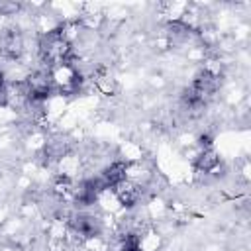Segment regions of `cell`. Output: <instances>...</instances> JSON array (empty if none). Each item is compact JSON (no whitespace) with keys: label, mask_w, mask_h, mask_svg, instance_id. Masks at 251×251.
<instances>
[{"label":"cell","mask_w":251,"mask_h":251,"mask_svg":"<svg viewBox=\"0 0 251 251\" xmlns=\"http://www.w3.org/2000/svg\"><path fill=\"white\" fill-rule=\"evenodd\" d=\"M69 229L78 239H94L102 233V220L92 214H73L69 218Z\"/></svg>","instance_id":"6da1fadb"},{"label":"cell","mask_w":251,"mask_h":251,"mask_svg":"<svg viewBox=\"0 0 251 251\" xmlns=\"http://www.w3.org/2000/svg\"><path fill=\"white\" fill-rule=\"evenodd\" d=\"M25 47H24V37L16 27H8L0 33V53L2 57L16 61L24 55Z\"/></svg>","instance_id":"7a4b0ae2"},{"label":"cell","mask_w":251,"mask_h":251,"mask_svg":"<svg viewBox=\"0 0 251 251\" xmlns=\"http://www.w3.org/2000/svg\"><path fill=\"white\" fill-rule=\"evenodd\" d=\"M112 190H114L116 200L124 208H133L139 202V198H141V186L135 184V182H131V180H127V178L124 182H120L116 188H112Z\"/></svg>","instance_id":"3957f363"},{"label":"cell","mask_w":251,"mask_h":251,"mask_svg":"<svg viewBox=\"0 0 251 251\" xmlns=\"http://www.w3.org/2000/svg\"><path fill=\"white\" fill-rule=\"evenodd\" d=\"M98 176H100V180L104 182L106 190H108V188H116L120 182H124V180L127 178V163H124V161H114V163H110Z\"/></svg>","instance_id":"277c9868"},{"label":"cell","mask_w":251,"mask_h":251,"mask_svg":"<svg viewBox=\"0 0 251 251\" xmlns=\"http://www.w3.org/2000/svg\"><path fill=\"white\" fill-rule=\"evenodd\" d=\"M218 167H220V155H218L212 147L200 149V153H198L196 159H194V169H196L198 173L210 175V173H216Z\"/></svg>","instance_id":"5b68a950"},{"label":"cell","mask_w":251,"mask_h":251,"mask_svg":"<svg viewBox=\"0 0 251 251\" xmlns=\"http://www.w3.org/2000/svg\"><path fill=\"white\" fill-rule=\"evenodd\" d=\"M8 102H10V86L4 78V75L0 73V108L8 106Z\"/></svg>","instance_id":"8992f818"},{"label":"cell","mask_w":251,"mask_h":251,"mask_svg":"<svg viewBox=\"0 0 251 251\" xmlns=\"http://www.w3.org/2000/svg\"><path fill=\"white\" fill-rule=\"evenodd\" d=\"M20 10V4H14V2H0V16H10L14 12Z\"/></svg>","instance_id":"52a82bcc"}]
</instances>
